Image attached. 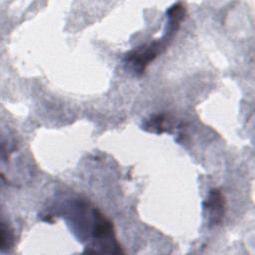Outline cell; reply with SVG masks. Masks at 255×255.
Here are the masks:
<instances>
[{
    "label": "cell",
    "instance_id": "1",
    "mask_svg": "<svg viewBox=\"0 0 255 255\" xmlns=\"http://www.w3.org/2000/svg\"><path fill=\"white\" fill-rule=\"evenodd\" d=\"M174 34L175 32L166 29L163 36L160 39H157V41L147 45H142L128 52L125 57V63L129 66L134 74H142L148 64L165 49L168 42L173 38Z\"/></svg>",
    "mask_w": 255,
    "mask_h": 255
},
{
    "label": "cell",
    "instance_id": "2",
    "mask_svg": "<svg viewBox=\"0 0 255 255\" xmlns=\"http://www.w3.org/2000/svg\"><path fill=\"white\" fill-rule=\"evenodd\" d=\"M203 208L209 226H216L222 222L225 213V200L219 189L213 188L209 191L203 202Z\"/></svg>",
    "mask_w": 255,
    "mask_h": 255
},
{
    "label": "cell",
    "instance_id": "3",
    "mask_svg": "<svg viewBox=\"0 0 255 255\" xmlns=\"http://www.w3.org/2000/svg\"><path fill=\"white\" fill-rule=\"evenodd\" d=\"M166 124V117L165 115L162 114H157L151 116L142 126V128L150 131V132H155V133H162L167 130L165 128Z\"/></svg>",
    "mask_w": 255,
    "mask_h": 255
},
{
    "label": "cell",
    "instance_id": "4",
    "mask_svg": "<svg viewBox=\"0 0 255 255\" xmlns=\"http://www.w3.org/2000/svg\"><path fill=\"white\" fill-rule=\"evenodd\" d=\"M13 233L8 225L4 221H2L1 224V250H5L6 248H9L13 244Z\"/></svg>",
    "mask_w": 255,
    "mask_h": 255
}]
</instances>
